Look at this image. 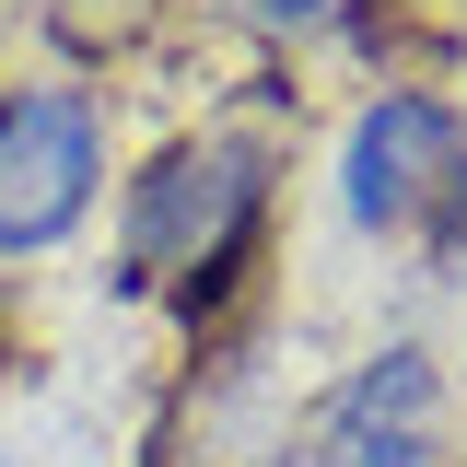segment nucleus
I'll return each mask as SVG.
<instances>
[{
  "label": "nucleus",
  "mask_w": 467,
  "mask_h": 467,
  "mask_svg": "<svg viewBox=\"0 0 467 467\" xmlns=\"http://www.w3.org/2000/svg\"><path fill=\"white\" fill-rule=\"evenodd\" d=\"M456 199H467V106L432 82H386L339 140V211L386 245H420V234H456Z\"/></svg>",
  "instance_id": "obj_2"
},
{
  "label": "nucleus",
  "mask_w": 467,
  "mask_h": 467,
  "mask_svg": "<svg viewBox=\"0 0 467 467\" xmlns=\"http://www.w3.org/2000/svg\"><path fill=\"white\" fill-rule=\"evenodd\" d=\"M106 199V106L82 82L0 94V269L58 257Z\"/></svg>",
  "instance_id": "obj_3"
},
{
  "label": "nucleus",
  "mask_w": 467,
  "mask_h": 467,
  "mask_svg": "<svg viewBox=\"0 0 467 467\" xmlns=\"http://www.w3.org/2000/svg\"><path fill=\"white\" fill-rule=\"evenodd\" d=\"M234 24H257V36H281V47H304V36H339L350 0H223Z\"/></svg>",
  "instance_id": "obj_5"
},
{
  "label": "nucleus",
  "mask_w": 467,
  "mask_h": 467,
  "mask_svg": "<svg viewBox=\"0 0 467 467\" xmlns=\"http://www.w3.org/2000/svg\"><path fill=\"white\" fill-rule=\"evenodd\" d=\"M24 362V304H12V269H0V374Z\"/></svg>",
  "instance_id": "obj_6"
},
{
  "label": "nucleus",
  "mask_w": 467,
  "mask_h": 467,
  "mask_svg": "<svg viewBox=\"0 0 467 467\" xmlns=\"http://www.w3.org/2000/svg\"><path fill=\"white\" fill-rule=\"evenodd\" d=\"M444 420H456V409H444L432 350L398 339V350H374L339 398H327L316 444H327V467H444Z\"/></svg>",
  "instance_id": "obj_4"
},
{
  "label": "nucleus",
  "mask_w": 467,
  "mask_h": 467,
  "mask_svg": "<svg viewBox=\"0 0 467 467\" xmlns=\"http://www.w3.org/2000/svg\"><path fill=\"white\" fill-rule=\"evenodd\" d=\"M269 187H281V152L257 129H187V140H164L129 175V199H117V292L175 304L187 327L223 316V292L269 245Z\"/></svg>",
  "instance_id": "obj_1"
}]
</instances>
